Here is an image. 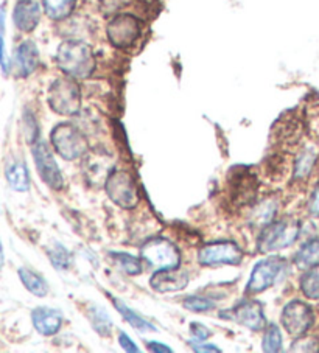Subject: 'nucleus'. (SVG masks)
Masks as SVG:
<instances>
[{
	"label": "nucleus",
	"instance_id": "7",
	"mask_svg": "<svg viewBox=\"0 0 319 353\" xmlns=\"http://www.w3.org/2000/svg\"><path fill=\"white\" fill-rule=\"evenodd\" d=\"M287 270V261L282 257H268L259 261L251 272V279L246 287V293L259 294L273 287L282 272Z\"/></svg>",
	"mask_w": 319,
	"mask_h": 353
},
{
	"label": "nucleus",
	"instance_id": "18",
	"mask_svg": "<svg viewBox=\"0 0 319 353\" xmlns=\"http://www.w3.org/2000/svg\"><path fill=\"white\" fill-rule=\"evenodd\" d=\"M257 182L249 173H237L231 182V196L237 205L249 204L255 196Z\"/></svg>",
	"mask_w": 319,
	"mask_h": 353
},
{
	"label": "nucleus",
	"instance_id": "17",
	"mask_svg": "<svg viewBox=\"0 0 319 353\" xmlns=\"http://www.w3.org/2000/svg\"><path fill=\"white\" fill-rule=\"evenodd\" d=\"M32 321L36 332L44 336H53L63 325V313L55 308L39 307L32 312Z\"/></svg>",
	"mask_w": 319,
	"mask_h": 353
},
{
	"label": "nucleus",
	"instance_id": "13",
	"mask_svg": "<svg viewBox=\"0 0 319 353\" xmlns=\"http://www.w3.org/2000/svg\"><path fill=\"white\" fill-rule=\"evenodd\" d=\"M84 176L90 184L102 185L111 174L113 157L104 150H92L84 156Z\"/></svg>",
	"mask_w": 319,
	"mask_h": 353
},
{
	"label": "nucleus",
	"instance_id": "31",
	"mask_svg": "<svg viewBox=\"0 0 319 353\" xmlns=\"http://www.w3.org/2000/svg\"><path fill=\"white\" fill-rule=\"evenodd\" d=\"M0 67L3 74H8L10 63L7 58V50H5V11L0 8Z\"/></svg>",
	"mask_w": 319,
	"mask_h": 353
},
{
	"label": "nucleus",
	"instance_id": "6",
	"mask_svg": "<svg viewBox=\"0 0 319 353\" xmlns=\"http://www.w3.org/2000/svg\"><path fill=\"white\" fill-rule=\"evenodd\" d=\"M299 230L298 221H278L268 224L260 234L259 251L268 254L291 246L298 240Z\"/></svg>",
	"mask_w": 319,
	"mask_h": 353
},
{
	"label": "nucleus",
	"instance_id": "30",
	"mask_svg": "<svg viewBox=\"0 0 319 353\" xmlns=\"http://www.w3.org/2000/svg\"><path fill=\"white\" fill-rule=\"evenodd\" d=\"M184 307L190 310V312L204 313V312H209V310H212L213 307H215V303H213L211 299H207V297L192 296V297H188V299L184 301Z\"/></svg>",
	"mask_w": 319,
	"mask_h": 353
},
{
	"label": "nucleus",
	"instance_id": "38",
	"mask_svg": "<svg viewBox=\"0 0 319 353\" xmlns=\"http://www.w3.org/2000/svg\"><path fill=\"white\" fill-rule=\"evenodd\" d=\"M309 209H310V212H311L313 215L319 216V185L316 187V190L313 192V194H311Z\"/></svg>",
	"mask_w": 319,
	"mask_h": 353
},
{
	"label": "nucleus",
	"instance_id": "28",
	"mask_svg": "<svg viewBox=\"0 0 319 353\" xmlns=\"http://www.w3.org/2000/svg\"><path fill=\"white\" fill-rule=\"evenodd\" d=\"M47 254H48V259L52 261V265L59 271H66L72 263L69 251H67L63 245H59V243H55V245L48 249Z\"/></svg>",
	"mask_w": 319,
	"mask_h": 353
},
{
	"label": "nucleus",
	"instance_id": "10",
	"mask_svg": "<svg viewBox=\"0 0 319 353\" xmlns=\"http://www.w3.org/2000/svg\"><path fill=\"white\" fill-rule=\"evenodd\" d=\"M33 157L41 179L53 190H61L64 185V178L46 142L38 140V142L33 143Z\"/></svg>",
	"mask_w": 319,
	"mask_h": 353
},
{
	"label": "nucleus",
	"instance_id": "37",
	"mask_svg": "<svg viewBox=\"0 0 319 353\" xmlns=\"http://www.w3.org/2000/svg\"><path fill=\"white\" fill-rule=\"evenodd\" d=\"M190 345H192V349L195 352H207V353H211V352L220 353V352H222L218 349V347H215L213 344H200L198 341H195V343H190Z\"/></svg>",
	"mask_w": 319,
	"mask_h": 353
},
{
	"label": "nucleus",
	"instance_id": "25",
	"mask_svg": "<svg viewBox=\"0 0 319 353\" xmlns=\"http://www.w3.org/2000/svg\"><path fill=\"white\" fill-rule=\"evenodd\" d=\"M88 318L90 321L92 327L95 328V332H98L102 336H109L113 330V322L109 319L108 313L104 312L102 307H90L88 310Z\"/></svg>",
	"mask_w": 319,
	"mask_h": 353
},
{
	"label": "nucleus",
	"instance_id": "15",
	"mask_svg": "<svg viewBox=\"0 0 319 353\" xmlns=\"http://www.w3.org/2000/svg\"><path fill=\"white\" fill-rule=\"evenodd\" d=\"M14 26L23 33H30L38 27L41 19V7L36 0H19L13 13Z\"/></svg>",
	"mask_w": 319,
	"mask_h": 353
},
{
	"label": "nucleus",
	"instance_id": "24",
	"mask_svg": "<svg viewBox=\"0 0 319 353\" xmlns=\"http://www.w3.org/2000/svg\"><path fill=\"white\" fill-rule=\"evenodd\" d=\"M300 290L309 299H319V265H313L304 272L300 277Z\"/></svg>",
	"mask_w": 319,
	"mask_h": 353
},
{
	"label": "nucleus",
	"instance_id": "40",
	"mask_svg": "<svg viewBox=\"0 0 319 353\" xmlns=\"http://www.w3.org/2000/svg\"><path fill=\"white\" fill-rule=\"evenodd\" d=\"M3 261H5V259H3V248H2V241H0V270H2Z\"/></svg>",
	"mask_w": 319,
	"mask_h": 353
},
{
	"label": "nucleus",
	"instance_id": "20",
	"mask_svg": "<svg viewBox=\"0 0 319 353\" xmlns=\"http://www.w3.org/2000/svg\"><path fill=\"white\" fill-rule=\"evenodd\" d=\"M46 14L53 21H64L75 10L77 0H42Z\"/></svg>",
	"mask_w": 319,
	"mask_h": 353
},
{
	"label": "nucleus",
	"instance_id": "11",
	"mask_svg": "<svg viewBox=\"0 0 319 353\" xmlns=\"http://www.w3.org/2000/svg\"><path fill=\"white\" fill-rule=\"evenodd\" d=\"M243 259L242 249L232 241L212 243L200 249L198 263L202 266L238 265Z\"/></svg>",
	"mask_w": 319,
	"mask_h": 353
},
{
	"label": "nucleus",
	"instance_id": "14",
	"mask_svg": "<svg viewBox=\"0 0 319 353\" xmlns=\"http://www.w3.org/2000/svg\"><path fill=\"white\" fill-rule=\"evenodd\" d=\"M151 287L157 293H176L188 285V272L186 270L171 268V270L157 271L150 280Z\"/></svg>",
	"mask_w": 319,
	"mask_h": 353
},
{
	"label": "nucleus",
	"instance_id": "8",
	"mask_svg": "<svg viewBox=\"0 0 319 353\" xmlns=\"http://www.w3.org/2000/svg\"><path fill=\"white\" fill-rule=\"evenodd\" d=\"M140 32V22L136 16L133 14H117L111 19V22L108 23L106 33H108V39L115 48H130L136 41L139 39Z\"/></svg>",
	"mask_w": 319,
	"mask_h": 353
},
{
	"label": "nucleus",
	"instance_id": "16",
	"mask_svg": "<svg viewBox=\"0 0 319 353\" xmlns=\"http://www.w3.org/2000/svg\"><path fill=\"white\" fill-rule=\"evenodd\" d=\"M39 64V52L38 47L33 41H23L22 44L17 47L14 53V70L16 75L22 78L30 77L33 72L38 69Z\"/></svg>",
	"mask_w": 319,
	"mask_h": 353
},
{
	"label": "nucleus",
	"instance_id": "9",
	"mask_svg": "<svg viewBox=\"0 0 319 353\" xmlns=\"http://www.w3.org/2000/svg\"><path fill=\"white\" fill-rule=\"evenodd\" d=\"M282 325L291 336L300 338L310 330L313 325V316L311 308L302 301H291L288 302L282 312Z\"/></svg>",
	"mask_w": 319,
	"mask_h": 353
},
{
	"label": "nucleus",
	"instance_id": "5",
	"mask_svg": "<svg viewBox=\"0 0 319 353\" xmlns=\"http://www.w3.org/2000/svg\"><path fill=\"white\" fill-rule=\"evenodd\" d=\"M140 255H142L144 261H146L148 266L155 268L156 271L171 270V268H177L181 263L180 249L162 236H156V239L146 241L140 249Z\"/></svg>",
	"mask_w": 319,
	"mask_h": 353
},
{
	"label": "nucleus",
	"instance_id": "2",
	"mask_svg": "<svg viewBox=\"0 0 319 353\" xmlns=\"http://www.w3.org/2000/svg\"><path fill=\"white\" fill-rule=\"evenodd\" d=\"M47 101L53 112L59 115H77L81 109V90L75 78H58L48 89Z\"/></svg>",
	"mask_w": 319,
	"mask_h": 353
},
{
	"label": "nucleus",
	"instance_id": "4",
	"mask_svg": "<svg viewBox=\"0 0 319 353\" xmlns=\"http://www.w3.org/2000/svg\"><path fill=\"white\" fill-rule=\"evenodd\" d=\"M108 196L122 209H134L139 204L140 194L134 176L125 170H115L104 182Z\"/></svg>",
	"mask_w": 319,
	"mask_h": 353
},
{
	"label": "nucleus",
	"instance_id": "35",
	"mask_svg": "<svg viewBox=\"0 0 319 353\" xmlns=\"http://www.w3.org/2000/svg\"><path fill=\"white\" fill-rule=\"evenodd\" d=\"M190 333H192V336L196 341H204V339L209 338L211 330H209V328L204 327L202 324H198V322H193V324L190 325Z\"/></svg>",
	"mask_w": 319,
	"mask_h": 353
},
{
	"label": "nucleus",
	"instance_id": "33",
	"mask_svg": "<svg viewBox=\"0 0 319 353\" xmlns=\"http://www.w3.org/2000/svg\"><path fill=\"white\" fill-rule=\"evenodd\" d=\"M293 350H302V352H318L319 343L316 338H305L300 336L298 343L293 344Z\"/></svg>",
	"mask_w": 319,
	"mask_h": 353
},
{
	"label": "nucleus",
	"instance_id": "1",
	"mask_svg": "<svg viewBox=\"0 0 319 353\" xmlns=\"http://www.w3.org/2000/svg\"><path fill=\"white\" fill-rule=\"evenodd\" d=\"M57 64L70 78H89L97 65L92 48L77 39L64 41L58 47Z\"/></svg>",
	"mask_w": 319,
	"mask_h": 353
},
{
	"label": "nucleus",
	"instance_id": "27",
	"mask_svg": "<svg viewBox=\"0 0 319 353\" xmlns=\"http://www.w3.org/2000/svg\"><path fill=\"white\" fill-rule=\"evenodd\" d=\"M111 257L114 259L115 263L120 266V270H124L130 276H137L142 272V263L137 257H134L131 254L126 252H113Z\"/></svg>",
	"mask_w": 319,
	"mask_h": 353
},
{
	"label": "nucleus",
	"instance_id": "34",
	"mask_svg": "<svg viewBox=\"0 0 319 353\" xmlns=\"http://www.w3.org/2000/svg\"><path fill=\"white\" fill-rule=\"evenodd\" d=\"M23 120H26V126H27V136H28V140L32 143L38 142V137H39V130H38V123H36V120L33 117L32 112H26V117H23Z\"/></svg>",
	"mask_w": 319,
	"mask_h": 353
},
{
	"label": "nucleus",
	"instance_id": "23",
	"mask_svg": "<svg viewBox=\"0 0 319 353\" xmlns=\"http://www.w3.org/2000/svg\"><path fill=\"white\" fill-rule=\"evenodd\" d=\"M114 307L117 308V312H119L122 316H124L128 324L136 328L137 332L146 333V332H155V330H156L155 325L150 324V322L145 321L144 318H140V316H139L137 313H134L131 308H128L122 301L114 299Z\"/></svg>",
	"mask_w": 319,
	"mask_h": 353
},
{
	"label": "nucleus",
	"instance_id": "29",
	"mask_svg": "<svg viewBox=\"0 0 319 353\" xmlns=\"http://www.w3.org/2000/svg\"><path fill=\"white\" fill-rule=\"evenodd\" d=\"M262 347L263 350L268 353H276L282 349V333L279 330L278 325H268L265 330V334H263L262 339Z\"/></svg>",
	"mask_w": 319,
	"mask_h": 353
},
{
	"label": "nucleus",
	"instance_id": "19",
	"mask_svg": "<svg viewBox=\"0 0 319 353\" xmlns=\"http://www.w3.org/2000/svg\"><path fill=\"white\" fill-rule=\"evenodd\" d=\"M10 187L16 192H27L30 188L28 168L23 162H13L5 172Z\"/></svg>",
	"mask_w": 319,
	"mask_h": 353
},
{
	"label": "nucleus",
	"instance_id": "26",
	"mask_svg": "<svg viewBox=\"0 0 319 353\" xmlns=\"http://www.w3.org/2000/svg\"><path fill=\"white\" fill-rule=\"evenodd\" d=\"M315 162H316L315 150H311V148L304 150L296 159V165H294V178H298V179L307 178V176L311 173Z\"/></svg>",
	"mask_w": 319,
	"mask_h": 353
},
{
	"label": "nucleus",
	"instance_id": "32",
	"mask_svg": "<svg viewBox=\"0 0 319 353\" xmlns=\"http://www.w3.org/2000/svg\"><path fill=\"white\" fill-rule=\"evenodd\" d=\"M276 214V203L273 201H265L260 205V210H255V215H254V221L257 224H268L269 220L274 216Z\"/></svg>",
	"mask_w": 319,
	"mask_h": 353
},
{
	"label": "nucleus",
	"instance_id": "36",
	"mask_svg": "<svg viewBox=\"0 0 319 353\" xmlns=\"http://www.w3.org/2000/svg\"><path fill=\"white\" fill-rule=\"evenodd\" d=\"M119 343L122 345V349L126 350V352H131V353L139 352V347L134 344L133 339L128 336V334H125V333H120L119 334Z\"/></svg>",
	"mask_w": 319,
	"mask_h": 353
},
{
	"label": "nucleus",
	"instance_id": "12",
	"mask_svg": "<svg viewBox=\"0 0 319 353\" xmlns=\"http://www.w3.org/2000/svg\"><path fill=\"white\" fill-rule=\"evenodd\" d=\"M220 316L228 321L237 322V324H240L254 332L262 330L267 324L263 308L257 301H243L234 308L228 310V312H222Z\"/></svg>",
	"mask_w": 319,
	"mask_h": 353
},
{
	"label": "nucleus",
	"instance_id": "39",
	"mask_svg": "<svg viewBox=\"0 0 319 353\" xmlns=\"http://www.w3.org/2000/svg\"><path fill=\"white\" fill-rule=\"evenodd\" d=\"M146 345H148V349L153 350V352H164V353H170L171 352L170 347H167V345L162 344V343H156V341H151V343H148Z\"/></svg>",
	"mask_w": 319,
	"mask_h": 353
},
{
	"label": "nucleus",
	"instance_id": "22",
	"mask_svg": "<svg viewBox=\"0 0 319 353\" xmlns=\"http://www.w3.org/2000/svg\"><path fill=\"white\" fill-rule=\"evenodd\" d=\"M319 261V240H311L299 249L294 255V263L299 270H309Z\"/></svg>",
	"mask_w": 319,
	"mask_h": 353
},
{
	"label": "nucleus",
	"instance_id": "3",
	"mask_svg": "<svg viewBox=\"0 0 319 353\" xmlns=\"http://www.w3.org/2000/svg\"><path fill=\"white\" fill-rule=\"evenodd\" d=\"M52 145L66 161H75L88 153V140L73 123H59L52 131Z\"/></svg>",
	"mask_w": 319,
	"mask_h": 353
},
{
	"label": "nucleus",
	"instance_id": "21",
	"mask_svg": "<svg viewBox=\"0 0 319 353\" xmlns=\"http://www.w3.org/2000/svg\"><path fill=\"white\" fill-rule=\"evenodd\" d=\"M19 277L23 287L36 297H46L48 294V285L39 274L33 272L32 270H27V268H21Z\"/></svg>",
	"mask_w": 319,
	"mask_h": 353
}]
</instances>
